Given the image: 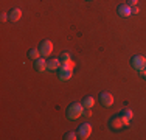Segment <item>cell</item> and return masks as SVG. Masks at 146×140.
<instances>
[{
	"mask_svg": "<svg viewBox=\"0 0 146 140\" xmlns=\"http://www.w3.org/2000/svg\"><path fill=\"white\" fill-rule=\"evenodd\" d=\"M84 109L86 107L82 103H72L70 106L67 107V118L68 120H76V118H79L82 115Z\"/></svg>",
	"mask_w": 146,
	"mask_h": 140,
	"instance_id": "obj_1",
	"label": "cell"
},
{
	"mask_svg": "<svg viewBox=\"0 0 146 140\" xmlns=\"http://www.w3.org/2000/svg\"><path fill=\"white\" fill-rule=\"evenodd\" d=\"M73 75V69L68 65V62H62L61 67H59V79L61 81H67L70 79Z\"/></svg>",
	"mask_w": 146,
	"mask_h": 140,
	"instance_id": "obj_2",
	"label": "cell"
},
{
	"mask_svg": "<svg viewBox=\"0 0 146 140\" xmlns=\"http://www.w3.org/2000/svg\"><path fill=\"white\" fill-rule=\"evenodd\" d=\"M131 64H132V67H134L135 70H138V72L141 73L146 69V58L143 55H135L134 58H132Z\"/></svg>",
	"mask_w": 146,
	"mask_h": 140,
	"instance_id": "obj_3",
	"label": "cell"
},
{
	"mask_svg": "<svg viewBox=\"0 0 146 140\" xmlns=\"http://www.w3.org/2000/svg\"><path fill=\"white\" fill-rule=\"evenodd\" d=\"M39 50H40V55L44 56V58H48L51 53H53V42L51 41H42L39 45Z\"/></svg>",
	"mask_w": 146,
	"mask_h": 140,
	"instance_id": "obj_4",
	"label": "cell"
},
{
	"mask_svg": "<svg viewBox=\"0 0 146 140\" xmlns=\"http://www.w3.org/2000/svg\"><path fill=\"white\" fill-rule=\"evenodd\" d=\"M90 134H92V126H90V123H82V125H79V128H78V135H79L82 140L89 139Z\"/></svg>",
	"mask_w": 146,
	"mask_h": 140,
	"instance_id": "obj_5",
	"label": "cell"
},
{
	"mask_svg": "<svg viewBox=\"0 0 146 140\" xmlns=\"http://www.w3.org/2000/svg\"><path fill=\"white\" fill-rule=\"evenodd\" d=\"M100 101L104 107H110L113 104V95L109 92H101L100 93Z\"/></svg>",
	"mask_w": 146,
	"mask_h": 140,
	"instance_id": "obj_6",
	"label": "cell"
},
{
	"mask_svg": "<svg viewBox=\"0 0 146 140\" xmlns=\"http://www.w3.org/2000/svg\"><path fill=\"white\" fill-rule=\"evenodd\" d=\"M47 65H48V62H47V59H45L44 56H42V58H39V59H36V61H34V69H36L39 73L45 72V70H47Z\"/></svg>",
	"mask_w": 146,
	"mask_h": 140,
	"instance_id": "obj_7",
	"label": "cell"
},
{
	"mask_svg": "<svg viewBox=\"0 0 146 140\" xmlns=\"http://www.w3.org/2000/svg\"><path fill=\"white\" fill-rule=\"evenodd\" d=\"M109 125L112 126L113 129H121V128H124V125H123V120H121V117L120 115H115V117H112L110 118V121H109Z\"/></svg>",
	"mask_w": 146,
	"mask_h": 140,
	"instance_id": "obj_8",
	"label": "cell"
},
{
	"mask_svg": "<svg viewBox=\"0 0 146 140\" xmlns=\"http://www.w3.org/2000/svg\"><path fill=\"white\" fill-rule=\"evenodd\" d=\"M20 17H22V9L20 8H13L9 11V20L11 22H19Z\"/></svg>",
	"mask_w": 146,
	"mask_h": 140,
	"instance_id": "obj_9",
	"label": "cell"
},
{
	"mask_svg": "<svg viewBox=\"0 0 146 140\" xmlns=\"http://www.w3.org/2000/svg\"><path fill=\"white\" fill-rule=\"evenodd\" d=\"M118 14H120L121 17H129L132 14V6H129V5H120V6H118Z\"/></svg>",
	"mask_w": 146,
	"mask_h": 140,
	"instance_id": "obj_10",
	"label": "cell"
},
{
	"mask_svg": "<svg viewBox=\"0 0 146 140\" xmlns=\"http://www.w3.org/2000/svg\"><path fill=\"white\" fill-rule=\"evenodd\" d=\"M61 59L59 58H53L48 61V65H47V70H50V72H53V70H58L59 67H61Z\"/></svg>",
	"mask_w": 146,
	"mask_h": 140,
	"instance_id": "obj_11",
	"label": "cell"
},
{
	"mask_svg": "<svg viewBox=\"0 0 146 140\" xmlns=\"http://www.w3.org/2000/svg\"><path fill=\"white\" fill-rule=\"evenodd\" d=\"M40 56H42V55H40V50H39V48H31V50L28 51V58H30V59H33V61L39 59Z\"/></svg>",
	"mask_w": 146,
	"mask_h": 140,
	"instance_id": "obj_12",
	"label": "cell"
},
{
	"mask_svg": "<svg viewBox=\"0 0 146 140\" xmlns=\"http://www.w3.org/2000/svg\"><path fill=\"white\" fill-rule=\"evenodd\" d=\"M82 104H84L86 109H92L93 104H95V98H93V97H86L84 101H82Z\"/></svg>",
	"mask_w": 146,
	"mask_h": 140,
	"instance_id": "obj_13",
	"label": "cell"
},
{
	"mask_svg": "<svg viewBox=\"0 0 146 140\" xmlns=\"http://www.w3.org/2000/svg\"><path fill=\"white\" fill-rule=\"evenodd\" d=\"M59 59H61V62H68V61H72V55L68 51H62Z\"/></svg>",
	"mask_w": 146,
	"mask_h": 140,
	"instance_id": "obj_14",
	"label": "cell"
},
{
	"mask_svg": "<svg viewBox=\"0 0 146 140\" xmlns=\"http://www.w3.org/2000/svg\"><path fill=\"white\" fill-rule=\"evenodd\" d=\"M64 139L65 140H75V139H78V137H76V132H67V134H65L64 135Z\"/></svg>",
	"mask_w": 146,
	"mask_h": 140,
	"instance_id": "obj_15",
	"label": "cell"
},
{
	"mask_svg": "<svg viewBox=\"0 0 146 140\" xmlns=\"http://www.w3.org/2000/svg\"><path fill=\"white\" fill-rule=\"evenodd\" d=\"M123 115H124V117H127L129 120H132V117H134V112H132L131 109H126V111H123Z\"/></svg>",
	"mask_w": 146,
	"mask_h": 140,
	"instance_id": "obj_16",
	"label": "cell"
},
{
	"mask_svg": "<svg viewBox=\"0 0 146 140\" xmlns=\"http://www.w3.org/2000/svg\"><path fill=\"white\" fill-rule=\"evenodd\" d=\"M8 19H9V14H6V13H2V16H0V20H2V22H6Z\"/></svg>",
	"mask_w": 146,
	"mask_h": 140,
	"instance_id": "obj_17",
	"label": "cell"
},
{
	"mask_svg": "<svg viewBox=\"0 0 146 140\" xmlns=\"http://www.w3.org/2000/svg\"><path fill=\"white\" fill-rule=\"evenodd\" d=\"M137 3H138V0H127V5L129 6H137Z\"/></svg>",
	"mask_w": 146,
	"mask_h": 140,
	"instance_id": "obj_18",
	"label": "cell"
},
{
	"mask_svg": "<svg viewBox=\"0 0 146 140\" xmlns=\"http://www.w3.org/2000/svg\"><path fill=\"white\" fill-rule=\"evenodd\" d=\"M138 13H140L138 6H132V14H138Z\"/></svg>",
	"mask_w": 146,
	"mask_h": 140,
	"instance_id": "obj_19",
	"label": "cell"
},
{
	"mask_svg": "<svg viewBox=\"0 0 146 140\" xmlns=\"http://www.w3.org/2000/svg\"><path fill=\"white\" fill-rule=\"evenodd\" d=\"M82 115H86V117H90V115H92V112H90V109H87L86 112H82Z\"/></svg>",
	"mask_w": 146,
	"mask_h": 140,
	"instance_id": "obj_20",
	"label": "cell"
},
{
	"mask_svg": "<svg viewBox=\"0 0 146 140\" xmlns=\"http://www.w3.org/2000/svg\"><path fill=\"white\" fill-rule=\"evenodd\" d=\"M141 75H143V78H145V79H146V69H145V70H143V72H141Z\"/></svg>",
	"mask_w": 146,
	"mask_h": 140,
	"instance_id": "obj_21",
	"label": "cell"
}]
</instances>
